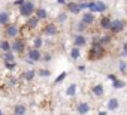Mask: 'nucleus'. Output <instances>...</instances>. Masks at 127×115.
Wrapping results in <instances>:
<instances>
[{
    "mask_svg": "<svg viewBox=\"0 0 127 115\" xmlns=\"http://www.w3.org/2000/svg\"><path fill=\"white\" fill-rule=\"evenodd\" d=\"M67 76V73L66 72H61L57 78H55V81H54V84H60V82H63V81H64V78Z\"/></svg>",
    "mask_w": 127,
    "mask_h": 115,
    "instance_id": "c85d7f7f",
    "label": "nucleus"
},
{
    "mask_svg": "<svg viewBox=\"0 0 127 115\" xmlns=\"http://www.w3.org/2000/svg\"><path fill=\"white\" fill-rule=\"evenodd\" d=\"M106 105H108V109H109V111H115V109L120 106V102H118V99L114 97V99H109Z\"/></svg>",
    "mask_w": 127,
    "mask_h": 115,
    "instance_id": "2eb2a0df",
    "label": "nucleus"
},
{
    "mask_svg": "<svg viewBox=\"0 0 127 115\" xmlns=\"http://www.w3.org/2000/svg\"><path fill=\"white\" fill-rule=\"evenodd\" d=\"M26 26L29 27V29H36L37 26H39V18L33 14V15H30L29 17V20H27V23H26Z\"/></svg>",
    "mask_w": 127,
    "mask_h": 115,
    "instance_id": "1a4fd4ad",
    "label": "nucleus"
},
{
    "mask_svg": "<svg viewBox=\"0 0 127 115\" xmlns=\"http://www.w3.org/2000/svg\"><path fill=\"white\" fill-rule=\"evenodd\" d=\"M82 21L87 24V26H91V24H94V21H96V18H94V14L93 12H85L84 15H82Z\"/></svg>",
    "mask_w": 127,
    "mask_h": 115,
    "instance_id": "9d476101",
    "label": "nucleus"
},
{
    "mask_svg": "<svg viewBox=\"0 0 127 115\" xmlns=\"http://www.w3.org/2000/svg\"><path fill=\"white\" fill-rule=\"evenodd\" d=\"M57 31H58V29H57V26L52 24V23H48V24L45 26V29H43V33H45L46 36H55Z\"/></svg>",
    "mask_w": 127,
    "mask_h": 115,
    "instance_id": "6e6552de",
    "label": "nucleus"
},
{
    "mask_svg": "<svg viewBox=\"0 0 127 115\" xmlns=\"http://www.w3.org/2000/svg\"><path fill=\"white\" fill-rule=\"evenodd\" d=\"M126 84H127V82H126Z\"/></svg>",
    "mask_w": 127,
    "mask_h": 115,
    "instance_id": "37998d69",
    "label": "nucleus"
},
{
    "mask_svg": "<svg viewBox=\"0 0 127 115\" xmlns=\"http://www.w3.org/2000/svg\"><path fill=\"white\" fill-rule=\"evenodd\" d=\"M5 66H6V69H9V70H14V69L17 67L15 61H5Z\"/></svg>",
    "mask_w": 127,
    "mask_h": 115,
    "instance_id": "7c9ffc66",
    "label": "nucleus"
},
{
    "mask_svg": "<svg viewBox=\"0 0 127 115\" xmlns=\"http://www.w3.org/2000/svg\"><path fill=\"white\" fill-rule=\"evenodd\" d=\"M111 40H112L111 34H103V36L99 37V42H100L102 45H108V43H111Z\"/></svg>",
    "mask_w": 127,
    "mask_h": 115,
    "instance_id": "b1692460",
    "label": "nucleus"
},
{
    "mask_svg": "<svg viewBox=\"0 0 127 115\" xmlns=\"http://www.w3.org/2000/svg\"><path fill=\"white\" fill-rule=\"evenodd\" d=\"M121 55H127V42L123 45V52H121Z\"/></svg>",
    "mask_w": 127,
    "mask_h": 115,
    "instance_id": "c9c22d12",
    "label": "nucleus"
},
{
    "mask_svg": "<svg viewBox=\"0 0 127 115\" xmlns=\"http://www.w3.org/2000/svg\"><path fill=\"white\" fill-rule=\"evenodd\" d=\"M51 58H52L51 54H45V55H42V58H40V60H43V61H51Z\"/></svg>",
    "mask_w": 127,
    "mask_h": 115,
    "instance_id": "72a5a7b5",
    "label": "nucleus"
},
{
    "mask_svg": "<svg viewBox=\"0 0 127 115\" xmlns=\"http://www.w3.org/2000/svg\"><path fill=\"white\" fill-rule=\"evenodd\" d=\"M126 67H127V64H126L124 61H121V63H120V70H121V72H126Z\"/></svg>",
    "mask_w": 127,
    "mask_h": 115,
    "instance_id": "f704fd0d",
    "label": "nucleus"
},
{
    "mask_svg": "<svg viewBox=\"0 0 127 115\" xmlns=\"http://www.w3.org/2000/svg\"><path fill=\"white\" fill-rule=\"evenodd\" d=\"M75 94H76V84H70V85L67 87V90H66V96L72 97V96H75Z\"/></svg>",
    "mask_w": 127,
    "mask_h": 115,
    "instance_id": "5701e85b",
    "label": "nucleus"
},
{
    "mask_svg": "<svg viewBox=\"0 0 127 115\" xmlns=\"http://www.w3.org/2000/svg\"><path fill=\"white\" fill-rule=\"evenodd\" d=\"M124 85H126V82L121 81V79H114V81H112V87H114L115 90H120V88H123Z\"/></svg>",
    "mask_w": 127,
    "mask_h": 115,
    "instance_id": "393cba45",
    "label": "nucleus"
},
{
    "mask_svg": "<svg viewBox=\"0 0 127 115\" xmlns=\"http://www.w3.org/2000/svg\"><path fill=\"white\" fill-rule=\"evenodd\" d=\"M0 49H2L3 52H5V51H9V49H11V42L2 40V42H0Z\"/></svg>",
    "mask_w": 127,
    "mask_h": 115,
    "instance_id": "bb28decb",
    "label": "nucleus"
},
{
    "mask_svg": "<svg viewBox=\"0 0 127 115\" xmlns=\"http://www.w3.org/2000/svg\"><path fill=\"white\" fill-rule=\"evenodd\" d=\"M87 9H88L90 12L96 14V3H94V2H88V6H87Z\"/></svg>",
    "mask_w": 127,
    "mask_h": 115,
    "instance_id": "2f4dec72",
    "label": "nucleus"
},
{
    "mask_svg": "<svg viewBox=\"0 0 127 115\" xmlns=\"http://www.w3.org/2000/svg\"><path fill=\"white\" fill-rule=\"evenodd\" d=\"M87 27H88V26H87L84 21H79V23L76 24V30H78V33H82V31H85V30H87Z\"/></svg>",
    "mask_w": 127,
    "mask_h": 115,
    "instance_id": "cd10ccee",
    "label": "nucleus"
},
{
    "mask_svg": "<svg viewBox=\"0 0 127 115\" xmlns=\"http://www.w3.org/2000/svg\"><path fill=\"white\" fill-rule=\"evenodd\" d=\"M37 73H39L40 76L46 78V76H49V75H51V70H48V69H40V70H37Z\"/></svg>",
    "mask_w": 127,
    "mask_h": 115,
    "instance_id": "c756f323",
    "label": "nucleus"
},
{
    "mask_svg": "<svg viewBox=\"0 0 127 115\" xmlns=\"http://www.w3.org/2000/svg\"><path fill=\"white\" fill-rule=\"evenodd\" d=\"M3 61H15V52H14L12 49H9V51H5Z\"/></svg>",
    "mask_w": 127,
    "mask_h": 115,
    "instance_id": "dca6fc26",
    "label": "nucleus"
},
{
    "mask_svg": "<svg viewBox=\"0 0 127 115\" xmlns=\"http://www.w3.org/2000/svg\"><path fill=\"white\" fill-rule=\"evenodd\" d=\"M27 112V108L24 106V105H17L15 108H14V114L15 115H24Z\"/></svg>",
    "mask_w": 127,
    "mask_h": 115,
    "instance_id": "a211bd4d",
    "label": "nucleus"
},
{
    "mask_svg": "<svg viewBox=\"0 0 127 115\" xmlns=\"http://www.w3.org/2000/svg\"><path fill=\"white\" fill-rule=\"evenodd\" d=\"M93 94L97 96V97H102V96L105 94V88H103V85H102V84L94 85V87H93Z\"/></svg>",
    "mask_w": 127,
    "mask_h": 115,
    "instance_id": "ddd939ff",
    "label": "nucleus"
},
{
    "mask_svg": "<svg viewBox=\"0 0 127 115\" xmlns=\"http://www.w3.org/2000/svg\"><path fill=\"white\" fill-rule=\"evenodd\" d=\"M70 57L73 60H78L79 57H81V51H79V46H73L72 49H70Z\"/></svg>",
    "mask_w": 127,
    "mask_h": 115,
    "instance_id": "4be33fe9",
    "label": "nucleus"
},
{
    "mask_svg": "<svg viewBox=\"0 0 127 115\" xmlns=\"http://www.w3.org/2000/svg\"><path fill=\"white\" fill-rule=\"evenodd\" d=\"M9 21H11V15L8 14V12H0V24L2 26H6V24H9Z\"/></svg>",
    "mask_w": 127,
    "mask_h": 115,
    "instance_id": "4468645a",
    "label": "nucleus"
},
{
    "mask_svg": "<svg viewBox=\"0 0 127 115\" xmlns=\"http://www.w3.org/2000/svg\"><path fill=\"white\" fill-rule=\"evenodd\" d=\"M34 11H36V8H34V3L33 2H26L20 6V15L21 17H26V18H29L30 15H33L34 14Z\"/></svg>",
    "mask_w": 127,
    "mask_h": 115,
    "instance_id": "f03ea898",
    "label": "nucleus"
},
{
    "mask_svg": "<svg viewBox=\"0 0 127 115\" xmlns=\"http://www.w3.org/2000/svg\"><path fill=\"white\" fill-rule=\"evenodd\" d=\"M42 45H43V39L40 37V36H37V37H34V40H33V46L34 48H42Z\"/></svg>",
    "mask_w": 127,
    "mask_h": 115,
    "instance_id": "a878e982",
    "label": "nucleus"
},
{
    "mask_svg": "<svg viewBox=\"0 0 127 115\" xmlns=\"http://www.w3.org/2000/svg\"><path fill=\"white\" fill-rule=\"evenodd\" d=\"M78 2H79V3H81V2H85V0H78Z\"/></svg>",
    "mask_w": 127,
    "mask_h": 115,
    "instance_id": "a19ab883",
    "label": "nucleus"
},
{
    "mask_svg": "<svg viewBox=\"0 0 127 115\" xmlns=\"http://www.w3.org/2000/svg\"><path fill=\"white\" fill-rule=\"evenodd\" d=\"M11 49L15 52V54H23L24 52V49H26V42H24V39H21V37H14V42L11 43Z\"/></svg>",
    "mask_w": 127,
    "mask_h": 115,
    "instance_id": "7ed1b4c3",
    "label": "nucleus"
},
{
    "mask_svg": "<svg viewBox=\"0 0 127 115\" xmlns=\"http://www.w3.org/2000/svg\"><path fill=\"white\" fill-rule=\"evenodd\" d=\"M124 26H126V23L123 20H112L111 26H109V33L111 34H118L124 30Z\"/></svg>",
    "mask_w": 127,
    "mask_h": 115,
    "instance_id": "20e7f679",
    "label": "nucleus"
},
{
    "mask_svg": "<svg viewBox=\"0 0 127 115\" xmlns=\"http://www.w3.org/2000/svg\"><path fill=\"white\" fill-rule=\"evenodd\" d=\"M24 2H26V0H17V2H15V3H14V5H15V6H18V8H20V6H21V5H23V3H24Z\"/></svg>",
    "mask_w": 127,
    "mask_h": 115,
    "instance_id": "e433bc0d",
    "label": "nucleus"
},
{
    "mask_svg": "<svg viewBox=\"0 0 127 115\" xmlns=\"http://www.w3.org/2000/svg\"><path fill=\"white\" fill-rule=\"evenodd\" d=\"M34 15L39 18V21H42V20H46V18H48V12H46V9H43V8L36 9V11H34Z\"/></svg>",
    "mask_w": 127,
    "mask_h": 115,
    "instance_id": "f8f14e48",
    "label": "nucleus"
},
{
    "mask_svg": "<svg viewBox=\"0 0 127 115\" xmlns=\"http://www.w3.org/2000/svg\"><path fill=\"white\" fill-rule=\"evenodd\" d=\"M94 3H96V12L102 14V12L106 11V3H105V2H100V0H97V2H94Z\"/></svg>",
    "mask_w": 127,
    "mask_h": 115,
    "instance_id": "6ab92c4d",
    "label": "nucleus"
},
{
    "mask_svg": "<svg viewBox=\"0 0 127 115\" xmlns=\"http://www.w3.org/2000/svg\"><path fill=\"white\" fill-rule=\"evenodd\" d=\"M108 79H111V81H114V79H117V78H115V75H112V73H111V75H108Z\"/></svg>",
    "mask_w": 127,
    "mask_h": 115,
    "instance_id": "4c0bfd02",
    "label": "nucleus"
},
{
    "mask_svg": "<svg viewBox=\"0 0 127 115\" xmlns=\"http://www.w3.org/2000/svg\"><path fill=\"white\" fill-rule=\"evenodd\" d=\"M34 76H36V70H34V69H29V70H26V73H24L26 81H33Z\"/></svg>",
    "mask_w": 127,
    "mask_h": 115,
    "instance_id": "aec40b11",
    "label": "nucleus"
},
{
    "mask_svg": "<svg viewBox=\"0 0 127 115\" xmlns=\"http://www.w3.org/2000/svg\"><path fill=\"white\" fill-rule=\"evenodd\" d=\"M27 58L29 60H32L33 63H36V61H39L40 58H42V54H40V51L37 49V48H30L29 51H27Z\"/></svg>",
    "mask_w": 127,
    "mask_h": 115,
    "instance_id": "39448f33",
    "label": "nucleus"
},
{
    "mask_svg": "<svg viewBox=\"0 0 127 115\" xmlns=\"http://www.w3.org/2000/svg\"><path fill=\"white\" fill-rule=\"evenodd\" d=\"M78 70H81V72H84V70H85V66H78Z\"/></svg>",
    "mask_w": 127,
    "mask_h": 115,
    "instance_id": "ea45409f",
    "label": "nucleus"
},
{
    "mask_svg": "<svg viewBox=\"0 0 127 115\" xmlns=\"http://www.w3.org/2000/svg\"><path fill=\"white\" fill-rule=\"evenodd\" d=\"M5 34L8 37H17L20 34V29L15 26V24H6V29H5Z\"/></svg>",
    "mask_w": 127,
    "mask_h": 115,
    "instance_id": "423d86ee",
    "label": "nucleus"
},
{
    "mask_svg": "<svg viewBox=\"0 0 127 115\" xmlns=\"http://www.w3.org/2000/svg\"><path fill=\"white\" fill-rule=\"evenodd\" d=\"M85 43H87V37L84 36V34H81V33H78V34H75L73 36V46H85Z\"/></svg>",
    "mask_w": 127,
    "mask_h": 115,
    "instance_id": "0eeeda50",
    "label": "nucleus"
},
{
    "mask_svg": "<svg viewBox=\"0 0 127 115\" xmlns=\"http://www.w3.org/2000/svg\"><path fill=\"white\" fill-rule=\"evenodd\" d=\"M58 5H66V0H57Z\"/></svg>",
    "mask_w": 127,
    "mask_h": 115,
    "instance_id": "58836bf2",
    "label": "nucleus"
},
{
    "mask_svg": "<svg viewBox=\"0 0 127 115\" xmlns=\"http://www.w3.org/2000/svg\"><path fill=\"white\" fill-rule=\"evenodd\" d=\"M2 114H3V111H2V109H0V115H2Z\"/></svg>",
    "mask_w": 127,
    "mask_h": 115,
    "instance_id": "79ce46f5",
    "label": "nucleus"
},
{
    "mask_svg": "<svg viewBox=\"0 0 127 115\" xmlns=\"http://www.w3.org/2000/svg\"><path fill=\"white\" fill-rule=\"evenodd\" d=\"M111 18L109 17H103L102 20H100V27L103 29V30H109V26H111Z\"/></svg>",
    "mask_w": 127,
    "mask_h": 115,
    "instance_id": "f3484780",
    "label": "nucleus"
},
{
    "mask_svg": "<svg viewBox=\"0 0 127 115\" xmlns=\"http://www.w3.org/2000/svg\"><path fill=\"white\" fill-rule=\"evenodd\" d=\"M67 11L70 12V14H79L81 12V8H79V3H76V2H70V3H67Z\"/></svg>",
    "mask_w": 127,
    "mask_h": 115,
    "instance_id": "9b49d317",
    "label": "nucleus"
},
{
    "mask_svg": "<svg viewBox=\"0 0 127 115\" xmlns=\"http://www.w3.org/2000/svg\"><path fill=\"white\" fill-rule=\"evenodd\" d=\"M103 55H105V45H102L100 42H93V45L90 46L88 54H87L88 60H91V61L100 60Z\"/></svg>",
    "mask_w": 127,
    "mask_h": 115,
    "instance_id": "f257e3e1",
    "label": "nucleus"
},
{
    "mask_svg": "<svg viewBox=\"0 0 127 115\" xmlns=\"http://www.w3.org/2000/svg\"><path fill=\"white\" fill-rule=\"evenodd\" d=\"M76 111H78L79 114H87V112L90 111V106H88V103H79V105L76 106Z\"/></svg>",
    "mask_w": 127,
    "mask_h": 115,
    "instance_id": "412c9836",
    "label": "nucleus"
},
{
    "mask_svg": "<svg viewBox=\"0 0 127 115\" xmlns=\"http://www.w3.org/2000/svg\"><path fill=\"white\" fill-rule=\"evenodd\" d=\"M66 20H67V15H66V14H60V15H58V21H60V23H64Z\"/></svg>",
    "mask_w": 127,
    "mask_h": 115,
    "instance_id": "473e14b6",
    "label": "nucleus"
}]
</instances>
